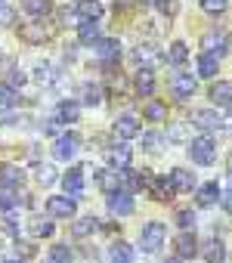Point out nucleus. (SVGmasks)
I'll use <instances>...</instances> for the list:
<instances>
[{"mask_svg":"<svg viewBox=\"0 0 232 263\" xmlns=\"http://www.w3.org/2000/svg\"><path fill=\"white\" fill-rule=\"evenodd\" d=\"M0 4H4V0H0Z\"/></svg>","mask_w":232,"mask_h":263,"instance_id":"obj_54","label":"nucleus"},{"mask_svg":"<svg viewBox=\"0 0 232 263\" xmlns=\"http://www.w3.org/2000/svg\"><path fill=\"white\" fill-rule=\"evenodd\" d=\"M210 102L214 105H232V81H217L210 87Z\"/></svg>","mask_w":232,"mask_h":263,"instance_id":"obj_18","label":"nucleus"},{"mask_svg":"<svg viewBox=\"0 0 232 263\" xmlns=\"http://www.w3.org/2000/svg\"><path fill=\"white\" fill-rule=\"evenodd\" d=\"M19 204V192L10 189V186H0V214H7Z\"/></svg>","mask_w":232,"mask_h":263,"instance_id":"obj_29","label":"nucleus"},{"mask_svg":"<svg viewBox=\"0 0 232 263\" xmlns=\"http://www.w3.org/2000/svg\"><path fill=\"white\" fill-rule=\"evenodd\" d=\"M143 4H155V7H158V4H161V0H143Z\"/></svg>","mask_w":232,"mask_h":263,"instance_id":"obj_51","label":"nucleus"},{"mask_svg":"<svg viewBox=\"0 0 232 263\" xmlns=\"http://www.w3.org/2000/svg\"><path fill=\"white\" fill-rule=\"evenodd\" d=\"M177 223L183 226V232H189V229L195 226V214H192V211H177Z\"/></svg>","mask_w":232,"mask_h":263,"instance_id":"obj_44","label":"nucleus"},{"mask_svg":"<svg viewBox=\"0 0 232 263\" xmlns=\"http://www.w3.org/2000/svg\"><path fill=\"white\" fill-rule=\"evenodd\" d=\"M81 93H84L81 99H84L87 105H99V102H102V87H99V84H84Z\"/></svg>","mask_w":232,"mask_h":263,"instance_id":"obj_34","label":"nucleus"},{"mask_svg":"<svg viewBox=\"0 0 232 263\" xmlns=\"http://www.w3.org/2000/svg\"><path fill=\"white\" fill-rule=\"evenodd\" d=\"M28 232L34 238H50L53 235V217H41V214L28 217Z\"/></svg>","mask_w":232,"mask_h":263,"instance_id":"obj_16","label":"nucleus"},{"mask_svg":"<svg viewBox=\"0 0 232 263\" xmlns=\"http://www.w3.org/2000/svg\"><path fill=\"white\" fill-rule=\"evenodd\" d=\"M78 4H81V0H78Z\"/></svg>","mask_w":232,"mask_h":263,"instance_id":"obj_55","label":"nucleus"},{"mask_svg":"<svg viewBox=\"0 0 232 263\" xmlns=\"http://www.w3.org/2000/svg\"><path fill=\"white\" fill-rule=\"evenodd\" d=\"M167 180H170L173 192H192V189H195V174H192L189 167H173Z\"/></svg>","mask_w":232,"mask_h":263,"instance_id":"obj_8","label":"nucleus"},{"mask_svg":"<svg viewBox=\"0 0 232 263\" xmlns=\"http://www.w3.org/2000/svg\"><path fill=\"white\" fill-rule=\"evenodd\" d=\"M164 238H167V226L158 223V220H152V223H146L143 232H140V248H143L146 254H155V251H161Z\"/></svg>","mask_w":232,"mask_h":263,"instance_id":"obj_1","label":"nucleus"},{"mask_svg":"<svg viewBox=\"0 0 232 263\" xmlns=\"http://www.w3.org/2000/svg\"><path fill=\"white\" fill-rule=\"evenodd\" d=\"M189 158L195 161V164H210L214 158H217V143L210 140V137H195V140H189Z\"/></svg>","mask_w":232,"mask_h":263,"instance_id":"obj_2","label":"nucleus"},{"mask_svg":"<svg viewBox=\"0 0 232 263\" xmlns=\"http://www.w3.org/2000/svg\"><path fill=\"white\" fill-rule=\"evenodd\" d=\"M22 10H25L28 16H34V19L44 22V16L53 13V4H50V0H22Z\"/></svg>","mask_w":232,"mask_h":263,"instance_id":"obj_23","label":"nucleus"},{"mask_svg":"<svg viewBox=\"0 0 232 263\" xmlns=\"http://www.w3.org/2000/svg\"><path fill=\"white\" fill-rule=\"evenodd\" d=\"M0 226H4L10 235H19V220H16V214H13V211H7L4 217H0Z\"/></svg>","mask_w":232,"mask_h":263,"instance_id":"obj_40","label":"nucleus"},{"mask_svg":"<svg viewBox=\"0 0 232 263\" xmlns=\"http://www.w3.org/2000/svg\"><path fill=\"white\" fill-rule=\"evenodd\" d=\"M217 198H220V186H217V183H204V186H198V192H195L198 208H210V204H217Z\"/></svg>","mask_w":232,"mask_h":263,"instance_id":"obj_21","label":"nucleus"},{"mask_svg":"<svg viewBox=\"0 0 232 263\" xmlns=\"http://www.w3.org/2000/svg\"><path fill=\"white\" fill-rule=\"evenodd\" d=\"M16 111H0V124H16Z\"/></svg>","mask_w":232,"mask_h":263,"instance_id":"obj_48","label":"nucleus"},{"mask_svg":"<svg viewBox=\"0 0 232 263\" xmlns=\"http://www.w3.org/2000/svg\"><path fill=\"white\" fill-rule=\"evenodd\" d=\"M111 130H114V137H118V140H133V137L140 134V118L130 115V111H124V115L114 118Z\"/></svg>","mask_w":232,"mask_h":263,"instance_id":"obj_4","label":"nucleus"},{"mask_svg":"<svg viewBox=\"0 0 232 263\" xmlns=\"http://www.w3.org/2000/svg\"><path fill=\"white\" fill-rule=\"evenodd\" d=\"M164 263H183V260H180V257H167Z\"/></svg>","mask_w":232,"mask_h":263,"instance_id":"obj_50","label":"nucleus"},{"mask_svg":"<svg viewBox=\"0 0 232 263\" xmlns=\"http://www.w3.org/2000/svg\"><path fill=\"white\" fill-rule=\"evenodd\" d=\"M133 59L143 62V68H152V62L158 59V47H155V44H140V47L133 50Z\"/></svg>","mask_w":232,"mask_h":263,"instance_id":"obj_27","label":"nucleus"},{"mask_svg":"<svg viewBox=\"0 0 232 263\" xmlns=\"http://www.w3.org/2000/svg\"><path fill=\"white\" fill-rule=\"evenodd\" d=\"M96 229H99V220L90 214V217H78V220H74L71 235H74V238H87V235H93Z\"/></svg>","mask_w":232,"mask_h":263,"instance_id":"obj_22","label":"nucleus"},{"mask_svg":"<svg viewBox=\"0 0 232 263\" xmlns=\"http://www.w3.org/2000/svg\"><path fill=\"white\" fill-rule=\"evenodd\" d=\"M19 37L28 41V44H44V41H47V28H44L41 19H34V22H28V25L19 28Z\"/></svg>","mask_w":232,"mask_h":263,"instance_id":"obj_14","label":"nucleus"},{"mask_svg":"<svg viewBox=\"0 0 232 263\" xmlns=\"http://www.w3.org/2000/svg\"><path fill=\"white\" fill-rule=\"evenodd\" d=\"M192 124L201 127V130H217V127L223 124V118H220V111H214V108H198V111L192 115Z\"/></svg>","mask_w":232,"mask_h":263,"instance_id":"obj_12","label":"nucleus"},{"mask_svg":"<svg viewBox=\"0 0 232 263\" xmlns=\"http://www.w3.org/2000/svg\"><path fill=\"white\" fill-rule=\"evenodd\" d=\"M201 254H204V260H207V263H223L226 248H223V241H220V238H210V241L201 248Z\"/></svg>","mask_w":232,"mask_h":263,"instance_id":"obj_28","label":"nucleus"},{"mask_svg":"<svg viewBox=\"0 0 232 263\" xmlns=\"http://www.w3.org/2000/svg\"><path fill=\"white\" fill-rule=\"evenodd\" d=\"M0 180H4V186H10V189H19L25 183V171L19 164H4L0 167Z\"/></svg>","mask_w":232,"mask_h":263,"instance_id":"obj_17","label":"nucleus"},{"mask_svg":"<svg viewBox=\"0 0 232 263\" xmlns=\"http://www.w3.org/2000/svg\"><path fill=\"white\" fill-rule=\"evenodd\" d=\"M34 177H37V183H41V186H50V183L56 180V167H53V164H37Z\"/></svg>","mask_w":232,"mask_h":263,"instance_id":"obj_37","label":"nucleus"},{"mask_svg":"<svg viewBox=\"0 0 232 263\" xmlns=\"http://www.w3.org/2000/svg\"><path fill=\"white\" fill-rule=\"evenodd\" d=\"M47 214L68 220V217L78 214V204H74V198H68V195H50V198H47Z\"/></svg>","mask_w":232,"mask_h":263,"instance_id":"obj_5","label":"nucleus"},{"mask_svg":"<svg viewBox=\"0 0 232 263\" xmlns=\"http://www.w3.org/2000/svg\"><path fill=\"white\" fill-rule=\"evenodd\" d=\"M217 68H220V56L204 50V53L198 56V74H201V78H214V74H217Z\"/></svg>","mask_w":232,"mask_h":263,"instance_id":"obj_24","label":"nucleus"},{"mask_svg":"<svg viewBox=\"0 0 232 263\" xmlns=\"http://www.w3.org/2000/svg\"><path fill=\"white\" fill-rule=\"evenodd\" d=\"M164 115H167V105L158 102V99H149L146 108H143V118H149V121H161Z\"/></svg>","mask_w":232,"mask_h":263,"instance_id":"obj_32","label":"nucleus"},{"mask_svg":"<svg viewBox=\"0 0 232 263\" xmlns=\"http://www.w3.org/2000/svg\"><path fill=\"white\" fill-rule=\"evenodd\" d=\"M16 102H19V93L10 84H0V105H16Z\"/></svg>","mask_w":232,"mask_h":263,"instance_id":"obj_38","label":"nucleus"},{"mask_svg":"<svg viewBox=\"0 0 232 263\" xmlns=\"http://www.w3.org/2000/svg\"><path fill=\"white\" fill-rule=\"evenodd\" d=\"M105 208L114 217H127V214H133V195L130 192H114V195L105 198Z\"/></svg>","mask_w":232,"mask_h":263,"instance_id":"obj_7","label":"nucleus"},{"mask_svg":"<svg viewBox=\"0 0 232 263\" xmlns=\"http://www.w3.org/2000/svg\"><path fill=\"white\" fill-rule=\"evenodd\" d=\"M78 37H81V44H96L99 41V22H81Z\"/></svg>","mask_w":232,"mask_h":263,"instance_id":"obj_30","label":"nucleus"},{"mask_svg":"<svg viewBox=\"0 0 232 263\" xmlns=\"http://www.w3.org/2000/svg\"><path fill=\"white\" fill-rule=\"evenodd\" d=\"M108 263H133V248L127 241H114L108 248Z\"/></svg>","mask_w":232,"mask_h":263,"instance_id":"obj_19","label":"nucleus"},{"mask_svg":"<svg viewBox=\"0 0 232 263\" xmlns=\"http://www.w3.org/2000/svg\"><path fill=\"white\" fill-rule=\"evenodd\" d=\"M161 134H155V130H149V134H143V149H149V152H158V146H161Z\"/></svg>","mask_w":232,"mask_h":263,"instance_id":"obj_41","label":"nucleus"},{"mask_svg":"<svg viewBox=\"0 0 232 263\" xmlns=\"http://www.w3.org/2000/svg\"><path fill=\"white\" fill-rule=\"evenodd\" d=\"M170 87H173V93H177L180 99H186V96L195 93V78H192L189 71H177L173 81H170Z\"/></svg>","mask_w":232,"mask_h":263,"instance_id":"obj_15","label":"nucleus"},{"mask_svg":"<svg viewBox=\"0 0 232 263\" xmlns=\"http://www.w3.org/2000/svg\"><path fill=\"white\" fill-rule=\"evenodd\" d=\"M78 118H81V105H78V102L65 99V102L56 105V121H62V124H74Z\"/></svg>","mask_w":232,"mask_h":263,"instance_id":"obj_20","label":"nucleus"},{"mask_svg":"<svg viewBox=\"0 0 232 263\" xmlns=\"http://www.w3.org/2000/svg\"><path fill=\"white\" fill-rule=\"evenodd\" d=\"M201 10L210 13V16H220L226 10V0H201Z\"/></svg>","mask_w":232,"mask_h":263,"instance_id":"obj_42","label":"nucleus"},{"mask_svg":"<svg viewBox=\"0 0 232 263\" xmlns=\"http://www.w3.org/2000/svg\"><path fill=\"white\" fill-rule=\"evenodd\" d=\"M189 134H192V127H189V124H173V127L167 130V140H170V143H186Z\"/></svg>","mask_w":232,"mask_h":263,"instance_id":"obj_36","label":"nucleus"},{"mask_svg":"<svg viewBox=\"0 0 232 263\" xmlns=\"http://www.w3.org/2000/svg\"><path fill=\"white\" fill-rule=\"evenodd\" d=\"M133 87H137L140 96H152V90H155V74H152V68H140Z\"/></svg>","mask_w":232,"mask_h":263,"instance_id":"obj_25","label":"nucleus"},{"mask_svg":"<svg viewBox=\"0 0 232 263\" xmlns=\"http://www.w3.org/2000/svg\"><path fill=\"white\" fill-rule=\"evenodd\" d=\"M105 161H108L111 171H127V167H130V146H127V143L108 146V149H105Z\"/></svg>","mask_w":232,"mask_h":263,"instance_id":"obj_6","label":"nucleus"},{"mask_svg":"<svg viewBox=\"0 0 232 263\" xmlns=\"http://www.w3.org/2000/svg\"><path fill=\"white\" fill-rule=\"evenodd\" d=\"M7 84H10L13 90H19V87L25 84V71H19V68H10V74H7Z\"/></svg>","mask_w":232,"mask_h":263,"instance_id":"obj_45","label":"nucleus"},{"mask_svg":"<svg viewBox=\"0 0 232 263\" xmlns=\"http://www.w3.org/2000/svg\"><path fill=\"white\" fill-rule=\"evenodd\" d=\"M4 59H7V56H4V53H0V62H4Z\"/></svg>","mask_w":232,"mask_h":263,"instance_id":"obj_53","label":"nucleus"},{"mask_svg":"<svg viewBox=\"0 0 232 263\" xmlns=\"http://www.w3.org/2000/svg\"><path fill=\"white\" fill-rule=\"evenodd\" d=\"M223 208H226V211L232 214V192H229V195H223Z\"/></svg>","mask_w":232,"mask_h":263,"instance_id":"obj_49","label":"nucleus"},{"mask_svg":"<svg viewBox=\"0 0 232 263\" xmlns=\"http://www.w3.org/2000/svg\"><path fill=\"white\" fill-rule=\"evenodd\" d=\"M152 195H155L158 201H167V198H173L177 192H173L170 180H152Z\"/></svg>","mask_w":232,"mask_h":263,"instance_id":"obj_33","label":"nucleus"},{"mask_svg":"<svg viewBox=\"0 0 232 263\" xmlns=\"http://www.w3.org/2000/svg\"><path fill=\"white\" fill-rule=\"evenodd\" d=\"M7 263H25V260H7Z\"/></svg>","mask_w":232,"mask_h":263,"instance_id":"obj_52","label":"nucleus"},{"mask_svg":"<svg viewBox=\"0 0 232 263\" xmlns=\"http://www.w3.org/2000/svg\"><path fill=\"white\" fill-rule=\"evenodd\" d=\"M78 16H81L84 22H99L102 4H99V0H81V4H78Z\"/></svg>","mask_w":232,"mask_h":263,"instance_id":"obj_26","label":"nucleus"},{"mask_svg":"<svg viewBox=\"0 0 232 263\" xmlns=\"http://www.w3.org/2000/svg\"><path fill=\"white\" fill-rule=\"evenodd\" d=\"M34 78H37L41 84H53V81H56V68L44 62V65H37V71H34Z\"/></svg>","mask_w":232,"mask_h":263,"instance_id":"obj_39","label":"nucleus"},{"mask_svg":"<svg viewBox=\"0 0 232 263\" xmlns=\"http://www.w3.org/2000/svg\"><path fill=\"white\" fill-rule=\"evenodd\" d=\"M78 146H81V137L68 130V134L56 137V143H53V158H59V161H71L74 152H78Z\"/></svg>","mask_w":232,"mask_h":263,"instance_id":"obj_3","label":"nucleus"},{"mask_svg":"<svg viewBox=\"0 0 232 263\" xmlns=\"http://www.w3.org/2000/svg\"><path fill=\"white\" fill-rule=\"evenodd\" d=\"M13 19H16L13 7H4V4H0V25H13Z\"/></svg>","mask_w":232,"mask_h":263,"instance_id":"obj_47","label":"nucleus"},{"mask_svg":"<svg viewBox=\"0 0 232 263\" xmlns=\"http://www.w3.org/2000/svg\"><path fill=\"white\" fill-rule=\"evenodd\" d=\"M96 56H99L102 62H114V59L121 56V44L111 41V37H99V41H96Z\"/></svg>","mask_w":232,"mask_h":263,"instance_id":"obj_13","label":"nucleus"},{"mask_svg":"<svg viewBox=\"0 0 232 263\" xmlns=\"http://www.w3.org/2000/svg\"><path fill=\"white\" fill-rule=\"evenodd\" d=\"M204 44H207V53H214V50H217V56L226 50V44H223V34H207V37H204Z\"/></svg>","mask_w":232,"mask_h":263,"instance_id":"obj_43","label":"nucleus"},{"mask_svg":"<svg viewBox=\"0 0 232 263\" xmlns=\"http://www.w3.org/2000/svg\"><path fill=\"white\" fill-rule=\"evenodd\" d=\"M158 10H161L164 16H177V10H180V4H177V0H161V4H158Z\"/></svg>","mask_w":232,"mask_h":263,"instance_id":"obj_46","label":"nucleus"},{"mask_svg":"<svg viewBox=\"0 0 232 263\" xmlns=\"http://www.w3.org/2000/svg\"><path fill=\"white\" fill-rule=\"evenodd\" d=\"M99 186H102L108 195H114V192H127V189H124V171H111V167L102 171V174H99Z\"/></svg>","mask_w":232,"mask_h":263,"instance_id":"obj_9","label":"nucleus"},{"mask_svg":"<svg viewBox=\"0 0 232 263\" xmlns=\"http://www.w3.org/2000/svg\"><path fill=\"white\" fill-rule=\"evenodd\" d=\"M167 59H170L173 65H183V62L189 59V47H186L183 41H173V44L167 47Z\"/></svg>","mask_w":232,"mask_h":263,"instance_id":"obj_31","label":"nucleus"},{"mask_svg":"<svg viewBox=\"0 0 232 263\" xmlns=\"http://www.w3.org/2000/svg\"><path fill=\"white\" fill-rule=\"evenodd\" d=\"M62 186L68 192V198H78L84 192V167H68V174L62 177Z\"/></svg>","mask_w":232,"mask_h":263,"instance_id":"obj_10","label":"nucleus"},{"mask_svg":"<svg viewBox=\"0 0 232 263\" xmlns=\"http://www.w3.org/2000/svg\"><path fill=\"white\" fill-rule=\"evenodd\" d=\"M173 248H177V257H180V260H192V257L198 254V241H195L192 232H180L177 241H173Z\"/></svg>","mask_w":232,"mask_h":263,"instance_id":"obj_11","label":"nucleus"},{"mask_svg":"<svg viewBox=\"0 0 232 263\" xmlns=\"http://www.w3.org/2000/svg\"><path fill=\"white\" fill-rule=\"evenodd\" d=\"M47 263H71V251L68 245H53L47 254Z\"/></svg>","mask_w":232,"mask_h":263,"instance_id":"obj_35","label":"nucleus"}]
</instances>
